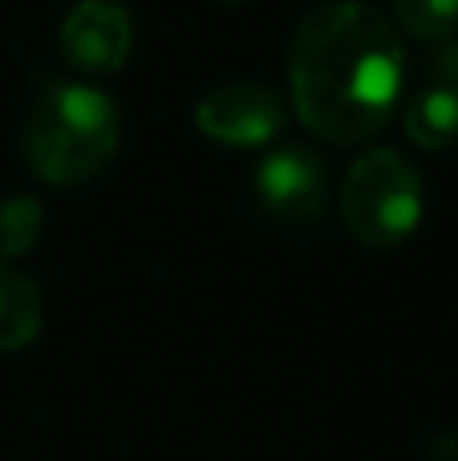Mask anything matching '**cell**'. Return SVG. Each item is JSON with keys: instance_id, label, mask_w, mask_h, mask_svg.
Segmentation results:
<instances>
[{"instance_id": "cell-2", "label": "cell", "mask_w": 458, "mask_h": 461, "mask_svg": "<svg viewBox=\"0 0 458 461\" xmlns=\"http://www.w3.org/2000/svg\"><path fill=\"white\" fill-rule=\"evenodd\" d=\"M122 138L114 102L94 86H53L24 130V158L45 183L78 186L110 167Z\"/></svg>"}, {"instance_id": "cell-6", "label": "cell", "mask_w": 458, "mask_h": 461, "mask_svg": "<svg viewBox=\"0 0 458 461\" xmlns=\"http://www.w3.org/2000/svg\"><path fill=\"white\" fill-rule=\"evenodd\" d=\"M134 45L130 13L114 0H81L61 24V53L81 73H118Z\"/></svg>"}, {"instance_id": "cell-5", "label": "cell", "mask_w": 458, "mask_h": 461, "mask_svg": "<svg viewBox=\"0 0 458 461\" xmlns=\"http://www.w3.org/2000/svg\"><path fill=\"white\" fill-rule=\"evenodd\" d=\"M195 126L227 146H264L284 130V105L268 86H219L199 102Z\"/></svg>"}, {"instance_id": "cell-8", "label": "cell", "mask_w": 458, "mask_h": 461, "mask_svg": "<svg viewBox=\"0 0 458 461\" xmlns=\"http://www.w3.org/2000/svg\"><path fill=\"white\" fill-rule=\"evenodd\" d=\"M406 134L422 150H446L458 142V89L426 81L406 105Z\"/></svg>"}, {"instance_id": "cell-12", "label": "cell", "mask_w": 458, "mask_h": 461, "mask_svg": "<svg viewBox=\"0 0 458 461\" xmlns=\"http://www.w3.org/2000/svg\"><path fill=\"white\" fill-rule=\"evenodd\" d=\"M227 5H240V0H227Z\"/></svg>"}, {"instance_id": "cell-3", "label": "cell", "mask_w": 458, "mask_h": 461, "mask_svg": "<svg viewBox=\"0 0 458 461\" xmlns=\"http://www.w3.org/2000/svg\"><path fill=\"white\" fill-rule=\"evenodd\" d=\"M426 211L422 178L402 154L370 150L349 167L341 183V219L365 247H398L418 230Z\"/></svg>"}, {"instance_id": "cell-11", "label": "cell", "mask_w": 458, "mask_h": 461, "mask_svg": "<svg viewBox=\"0 0 458 461\" xmlns=\"http://www.w3.org/2000/svg\"><path fill=\"white\" fill-rule=\"evenodd\" d=\"M430 81L458 89V41H446V45L438 49V57L430 61Z\"/></svg>"}, {"instance_id": "cell-7", "label": "cell", "mask_w": 458, "mask_h": 461, "mask_svg": "<svg viewBox=\"0 0 458 461\" xmlns=\"http://www.w3.org/2000/svg\"><path fill=\"white\" fill-rule=\"evenodd\" d=\"M41 320H45V303H41L37 279L0 259V352L32 344L41 332Z\"/></svg>"}, {"instance_id": "cell-10", "label": "cell", "mask_w": 458, "mask_h": 461, "mask_svg": "<svg viewBox=\"0 0 458 461\" xmlns=\"http://www.w3.org/2000/svg\"><path fill=\"white\" fill-rule=\"evenodd\" d=\"M41 219H45V211L29 194L0 203V259H16L29 251L41 239Z\"/></svg>"}, {"instance_id": "cell-4", "label": "cell", "mask_w": 458, "mask_h": 461, "mask_svg": "<svg viewBox=\"0 0 458 461\" xmlns=\"http://www.w3.org/2000/svg\"><path fill=\"white\" fill-rule=\"evenodd\" d=\"M256 203L272 223L308 227L329 207V170L308 146L268 154L256 167Z\"/></svg>"}, {"instance_id": "cell-1", "label": "cell", "mask_w": 458, "mask_h": 461, "mask_svg": "<svg viewBox=\"0 0 458 461\" xmlns=\"http://www.w3.org/2000/svg\"><path fill=\"white\" fill-rule=\"evenodd\" d=\"M406 53L394 24L370 5L333 0L300 21L289 45L297 113L333 146L370 142L394 118Z\"/></svg>"}, {"instance_id": "cell-9", "label": "cell", "mask_w": 458, "mask_h": 461, "mask_svg": "<svg viewBox=\"0 0 458 461\" xmlns=\"http://www.w3.org/2000/svg\"><path fill=\"white\" fill-rule=\"evenodd\" d=\"M398 24L418 41H454L458 32V0H394Z\"/></svg>"}]
</instances>
